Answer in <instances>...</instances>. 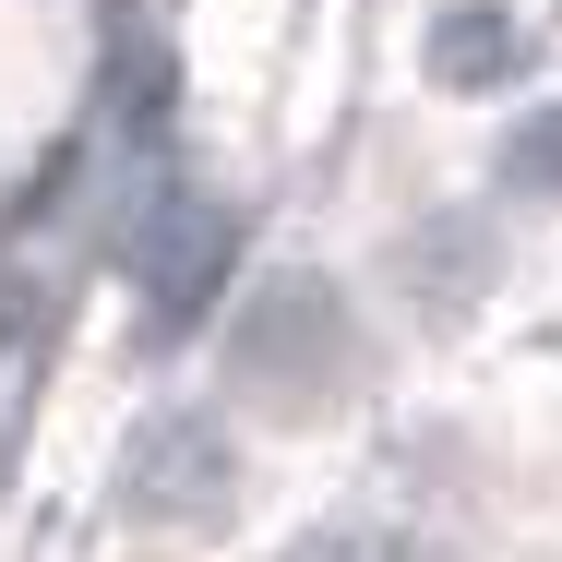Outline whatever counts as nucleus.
Returning <instances> with one entry per match:
<instances>
[{"label": "nucleus", "mask_w": 562, "mask_h": 562, "mask_svg": "<svg viewBox=\"0 0 562 562\" xmlns=\"http://www.w3.org/2000/svg\"><path fill=\"white\" fill-rule=\"evenodd\" d=\"M503 192H527V204H562V97H539V109L503 132Z\"/></svg>", "instance_id": "4"}, {"label": "nucleus", "mask_w": 562, "mask_h": 562, "mask_svg": "<svg viewBox=\"0 0 562 562\" xmlns=\"http://www.w3.org/2000/svg\"><path fill=\"white\" fill-rule=\"evenodd\" d=\"M204 491H227V431H204V419H156L120 454V503L132 515H204Z\"/></svg>", "instance_id": "2"}, {"label": "nucleus", "mask_w": 562, "mask_h": 562, "mask_svg": "<svg viewBox=\"0 0 562 562\" xmlns=\"http://www.w3.org/2000/svg\"><path fill=\"white\" fill-rule=\"evenodd\" d=\"M120 263H132V288L156 300V324H192L227 288V263H239V216H227L216 192H192V180H156V192L120 216Z\"/></svg>", "instance_id": "1"}, {"label": "nucleus", "mask_w": 562, "mask_h": 562, "mask_svg": "<svg viewBox=\"0 0 562 562\" xmlns=\"http://www.w3.org/2000/svg\"><path fill=\"white\" fill-rule=\"evenodd\" d=\"M515 60H527V24H515L503 0H454L443 24H431V72H443V85H503Z\"/></svg>", "instance_id": "3"}]
</instances>
